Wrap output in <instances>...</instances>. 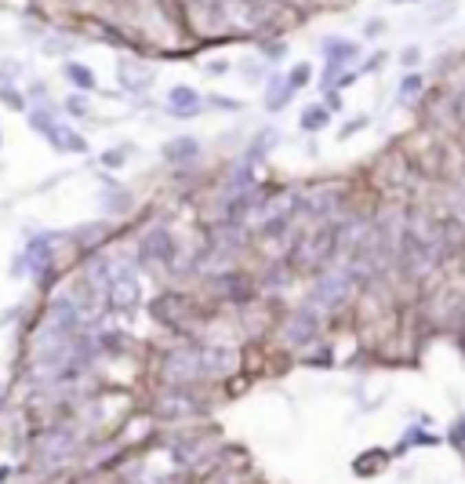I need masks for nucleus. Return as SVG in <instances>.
Segmentation results:
<instances>
[{
	"label": "nucleus",
	"mask_w": 465,
	"mask_h": 484,
	"mask_svg": "<svg viewBox=\"0 0 465 484\" xmlns=\"http://www.w3.org/2000/svg\"><path fill=\"white\" fill-rule=\"evenodd\" d=\"M69 73H73V81H76V84H87V87H91V70H80V66H69Z\"/></svg>",
	"instance_id": "nucleus-1"
}]
</instances>
